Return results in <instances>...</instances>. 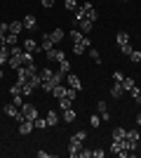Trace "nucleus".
<instances>
[{"instance_id":"0eeeda50","label":"nucleus","mask_w":141,"mask_h":158,"mask_svg":"<svg viewBox=\"0 0 141 158\" xmlns=\"http://www.w3.org/2000/svg\"><path fill=\"white\" fill-rule=\"evenodd\" d=\"M33 120H26V118H24V120H21V123H19V135H28V132H33Z\"/></svg>"},{"instance_id":"9d476101","label":"nucleus","mask_w":141,"mask_h":158,"mask_svg":"<svg viewBox=\"0 0 141 158\" xmlns=\"http://www.w3.org/2000/svg\"><path fill=\"white\" fill-rule=\"evenodd\" d=\"M47 59H49V61H57V64H59L61 59H66V54L61 52V50H52V52H47Z\"/></svg>"},{"instance_id":"cd10ccee","label":"nucleus","mask_w":141,"mask_h":158,"mask_svg":"<svg viewBox=\"0 0 141 158\" xmlns=\"http://www.w3.org/2000/svg\"><path fill=\"white\" fill-rule=\"evenodd\" d=\"M52 76H54L52 69H42V71H40V78L42 80H49V83H52Z\"/></svg>"},{"instance_id":"37998d69","label":"nucleus","mask_w":141,"mask_h":158,"mask_svg":"<svg viewBox=\"0 0 141 158\" xmlns=\"http://www.w3.org/2000/svg\"><path fill=\"white\" fill-rule=\"evenodd\" d=\"M2 43H5V33H0V45H2Z\"/></svg>"},{"instance_id":"a18cd8bd","label":"nucleus","mask_w":141,"mask_h":158,"mask_svg":"<svg viewBox=\"0 0 141 158\" xmlns=\"http://www.w3.org/2000/svg\"><path fill=\"white\" fill-rule=\"evenodd\" d=\"M136 99V104H141V94H139V97H134Z\"/></svg>"},{"instance_id":"6e6552de","label":"nucleus","mask_w":141,"mask_h":158,"mask_svg":"<svg viewBox=\"0 0 141 158\" xmlns=\"http://www.w3.org/2000/svg\"><path fill=\"white\" fill-rule=\"evenodd\" d=\"M54 43H52V40H49V33H45V35H42V43H40V50H42V52H52V50H54Z\"/></svg>"},{"instance_id":"f8f14e48","label":"nucleus","mask_w":141,"mask_h":158,"mask_svg":"<svg viewBox=\"0 0 141 158\" xmlns=\"http://www.w3.org/2000/svg\"><path fill=\"white\" fill-rule=\"evenodd\" d=\"M21 47H24L26 52H33V54H35V50H38V43H35L33 38H26V40H24V45H21Z\"/></svg>"},{"instance_id":"4468645a","label":"nucleus","mask_w":141,"mask_h":158,"mask_svg":"<svg viewBox=\"0 0 141 158\" xmlns=\"http://www.w3.org/2000/svg\"><path fill=\"white\" fill-rule=\"evenodd\" d=\"M66 87H68V85H66ZM66 87L61 85V83H59V85H54V87H52V97H57V99L66 97Z\"/></svg>"},{"instance_id":"4c0bfd02","label":"nucleus","mask_w":141,"mask_h":158,"mask_svg":"<svg viewBox=\"0 0 141 158\" xmlns=\"http://www.w3.org/2000/svg\"><path fill=\"white\" fill-rule=\"evenodd\" d=\"M104 156H106L104 149H94V151H92V158H104Z\"/></svg>"},{"instance_id":"7c9ffc66","label":"nucleus","mask_w":141,"mask_h":158,"mask_svg":"<svg viewBox=\"0 0 141 158\" xmlns=\"http://www.w3.org/2000/svg\"><path fill=\"white\" fill-rule=\"evenodd\" d=\"M59 109H61V111L71 109V99H68V97H61V99H59Z\"/></svg>"},{"instance_id":"c85d7f7f","label":"nucleus","mask_w":141,"mask_h":158,"mask_svg":"<svg viewBox=\"0 0 141 158\" xmlns=\"http://www.w3.org/2000/svg\"><path fill=\"white\" fill-rule=\"evenodd\" d=\"M64 7H66L68 12H75V10H78V0H66V2H64Z\"/></svg>"},{"instance_id":"72a5a7b5","label":"nucleus","mask_w":141,"mask_h":158,"mask_svg":"<svg viewBox=\"0 0 141 158\" xmlns=\"http://www.w3.org/2000/svg\"><path fill=\"white\" fill-rule=\"evenodd\" d=\"M89 57H92V59L96 61V64L101 61V54H99V50H96V47H89Z\"/></svg>"},{"instance_id":"423d86ee","label":"nucleus","mask_w":141,"mask_h":158,"mask_svg":"<svg viewBox=\"0 0 141 158\" xmlns=\"http://www.w3.org/2000/svg\"><path fill=\"white\" fill-rule=\"evenodd\" d=\"M21 24H24V28H28V31H33V28L38 26V19H35L33 14H26V17L21 19Z\"/></svg>"},{"instance_id":"9b49d317","label":"nucleus","mask_w":141,"mask_h":158,"mask_svg":"<svg viewBox=\"0 0 141 158\" xmlns=\"http://www.w3.org/2000/svg\"><path fill=\"white\" fill-rule=\"evenodd\" d=\"M24 31V24L21 21H12V24H7V33H14V35H19Z\"/></svg>"},{"instance_id":"dca6fc26","label":"nucleus","mask_w":141,"mask_h":158,"mask_svg":"<svg viewBox=\"0 0 141 158\" xmlns=\"http://www.w3.org/2000/svg\"><path fill=\"white\" fill-rule=\"evenodd\" d=\"M49 40H52V43H61V40H64V28H54V31L49 33Z\"/></svg>"},{"instance_id":"49530a36","label":"nucleus","mask_w":141,"mask_h":158,"mask_svg":"<svg viewBox=\"0 0 141 158\" xmlns=\"http://www.w3.org/2000/svg\"><path fill=\"white\" fill-rule=\"evenodd\" d=\"M2 76H5V73H2V71H0V80H2Z\"/></svg>"},{"instance_id":"f704fd0d","label":"nucleus","mask_w":141,"mask_h":158,"mask_svg":"<svg viewBox=\"0 0 141 158\" xmlns=\"http://www.w3.org/2000/svg\"><path fill=\"white\" fill-rule=\"evenodd\" d=\"M71 137L78 139V142H85V139H87V132H85V130H78L75 135H71Z\"/></svg>"},{"instance_id":"aec40b11","label":"nucleus","mask_w":141,"mask_h":158,"mask_svg":"<svg viewBox=\"0 0 141 158\" xmlns=\"http://www.w3.org/2000/svg\"><path fill=\"white\" fill-rule=\"evenodd\" d=\"M71 40H73V43H85V40H87V35H85V33H80V31H71Z\"/></svg>"},{"instance_id":"412c9836","label":"nucleus","mask_w":141,"mask_h":158,"mask_svg":"<svg viewBox=\"0 0 141 158\" xmlns=\"http://www.w3.org/2000/svg\"><path fill=\"white\" fill-rule=\"evenodd\" d=\"M64 113V120H66V123H73L75 118H78V113L73 111V109H66V111H61Z\"/></svg>"},{"instance_id":"b1692460","label":"nucleus","mask_w":141,"mask_h":158,"mask_svg":"<svg viewBox=\"0 0 141 158\" xmlns=\"http://www.w3.org/2000/svg\"><path fill=\"white\" fill-rule=\"evenodd\" d=\"M127 137V130H125V127H115L113 130V139H125Z\"/></svg>"},{"instance_id":"79ce46f5","label":"nucleus","mask_w":141,"mask_h":158,"mask_svg":"<svg viewBox=\"0 0 141 158\" xmlns=\"http://www.w3.org/2000/svg\"><path fill=\"white\" fill-rule=\"evenodd\" d=\"M40 2H42V7H52L54 5V0H40Z\"/></svg>"},{"instance_id":"2f4dec72","label":"nucleus","mask_w":141,"mask_h":158,"mask_svg":"<svg viewBox=\"0 0 141 158\" xmlns=\"http://www.w3.org/2000/svg\"><path fill=\"white\" fill-rule=\"evenodd\" d=\"M89 125H92V127H99V125H101V116L92 113V116H89Z\"/></svg>"},{"instance_id":"6ab92c4d","label":"nucleus","mask_w":141,"mask_h":158,"mask_svg":"<svg viewBox=\"0 0 141 158\" xmlns=\"http://www.w3.org/2000/svg\"><path fill=\"white\" fill-rule=\"evenodd\" d=\"M115 40H118V47L127 45V43H129V35H127V31H120L118 35H115Z\"/></svg>"},{"instance_id":"7ed1b4c3","label":"nucleus","mask_w":141,"mask_h":158,"mask_svg":"<svg viewBox=\"0 0 141 158\" xmlns=\"http://www.w3.org/2000/svg\"><path fill=\"white\" fill-rule=\"evenodd\" d=\"M80 149H82V142H78V139L71 137V142H68V153H71V158L78 156V153H80Z\"/></svg>"},{"instance_id":"2eb2a0df","label":"nucleus","mask_w":141,"mask_h":158,"mask_svg":"<svg viewBox=\"0 0 141 158\" xmlns=\"http://www.w3.org/2000/svg\"><path fill=\"white\" fill-rule=\"evenodd\" d=\"M134 87H136L134 78H129V76H125V80H122V90H125V92H132Z\"/></svg>"},{"instance_id":"5701e85b","label":"nucleus","mask_w":141,"mask_h":158,"mask_svg":"<svg viewBox=\"0 0 141 158\" xmlns=\"http://www.w3.org/2000/svg\"><path fill=\"white\" fill-rule=\"evenodd\" d=\"M7 64H10L14 71H17V69L21 66V57H14V54H10V61H7Z\"/></svg>"},{"instance_id":"c03bdc74","label":"nucleus","mask_w":141,"mask_h":158,"mask_svg":"<svg viewBox=\"0 0 141 158\" xmlns=\"http://www.w3.org/2000/svg\"><path fill=\"white\" fill-rule=\"evenodd\" d=\"M136 123H139V125H141V113H139V116H136Z\"/></svg>"},{"instance_id":"e433bc0d","label":"nucleus","mask_w":141,"mask_h":158,"mask_svg":"<svg viewBox=\"0 0 141 158\" xmlns=\"http://www.w3.org/2000/svg\"><path fill=\"white\" fill-rule=\"evenodd\" d=\"M113 80H115V83H122V80H125V73H122V71H115L113 73Z\"/></svg>"},{"instance_id":"ddd939ff","label":"nucleus","mask_w":141,"mask_h":158,"mask_svg":"<svg viewBox=\"0 0 141 158\" xmlns=\"http://www.w3.org/2000/svg\"><path fill=\"white\" fill-rule=\"evenodd\" d=\"M122 94H125V90H122V83H115L113 80V87H111V97H122Z\"/></svg>"},{"instance_id":"f3484780","label":"nucleus","mask_w":141,"mask_h":158,"mask_svg":"<svg viewBox=\"0 0 141 158\" xmlns=\"http://www.w3.org/2000/svg\"><path fill=\"white\" fill-rule=\"evenodd\" d=\"M45 118H47V125H57V123H59V113H57V111H47V116H45Z\"/></svg>"},{"instance_id":"bb28decb","label":"nucleus","mask_w":141,"mask_h":158,"mask_svg":"<svg viewBox=\"0 0 141 158\" xmlns=\"http://www.w3.org/2000/svg\"><path fill=\"white\" fill-rule=\"evenodd\" d=\"M24 64H33V52H26V50H24V54H21V66Z\"/></svg>"},{"instance_id":"f03ea898","label":"nucleus","mask_w":141,"mask_h":158,"mask_svg":"<svg viewBox=\"0 0 141 158\" xmlns=\"http://www.w3.org/2000/svg\"><path fill=\"white\" fill-rule=\"evenodd\" d=\"M80 10L85 12V17H87L89 21H96V19H99V14H96V10H94V5H92V2H82V5H80Z\"/></svg>"},{"instance_id":"a211bd4d","label":"nucleus","mask_w":141,"mask_h":158,"mask_svg":"<svg viewBox=\"0 0 141 158\" xmlns=\"http://www.w3.org/2000/svg\"><path fill=\"white\" fill-rule=\"evenodd\" d=\"M7 61H10V47L0 45V64H7Z\"/></svg>"},{"instance_id":"1a4fd4ad","label":"nucleus","mask_w":141,"mask_h":158,"mask_svg":"<svg viewBox=\"0 0 141 158\" xmlns=\"http://www.w3.org/2000/svg\"><path fill=\"white\" fill-rule=\"evenodd\" d=\"M96 111L101 113V120H111V113H108V104L106 102H99V104H96Z\"/></svg>"},{"instance_id":"f257e3e1","label":"nucleus","mask_w":141,"mask_h":158,"mask_svg":"<svg viewBox=\"0 0 141 158\" xmlns=\"http://www.w3.org/2000/svg\"><path fill=\"white\" fill-rule=\"evenodd\" d=\"M21 113H24V118L26 120H35L40 113H38V109H35V104H21Z\"/></svg>"},{"instance_id":"393cba45","label":"nucleus","mask_w":141,"mask_h":158,"mask_svg":"<svg viewBox=\"0 0 141 158\" xmlns=\"http://www.w3.org/2000/svg\"><path fill=\"white\" fill-rule=\"evenodd\" d=\"M59 71L61 73H71V61H68V59H61L59 61Z\"/></svg>"},{"instance_id":"a878e982","label":"nucleus","mask_w":141,"mask_h":158,"mask_svg":"<svg viewBox=\"0 0 141 158\" xmlns=\"http://www.w3.org/2000/svg\"><path fill=\"white\" fill-rule=\"evenodd\" d=\"M33 125L38 127V130H45V127H47V118H42V116H38V118L33 120Z\"/></svg>"},{"instance_id":"ea45409f","label":"nucleus","mask_w":141,"mask_h":158,"mask_svg":"<svg viewBox=\"0 0 141 158\" xmlns=\"http://www.w3.org/2000/svg\"><path fill=\"white\" fill-rule=\"evenodd\" d=\"M120 52L125 54V57H127V54L132 52V45H129V43H127V45H122V47H120Z\"/></svg>"},{"instance_id":"c9c22d12","label":"nucleus","mask_w":141,"mask_h":158,"mask_svg":"<svg viewBox=\"0 0 141 158\" xmlns=\"http://www.w3.org/2000/svg\"><path fill=\"white\" fill-rule=\"evenodd\" d=\"M127 139H129V142H136V144H139V132H136V130H127Z\"/></svg>"},{"instance_id":"39448f33","label":"nucleus","mask_w":141,"mask_h":158,"mask_svg":"<svg viewBox=\"0 0 141 158\" xmlns=\"http://www.w3.org/2000/svg\"><path fill=\"white\" fill-rule=\"evenodd\" d=\"M66 83H68V87H73V90H78V92L82 90V83H80V78H78V76H73V73H71V76L66 73Z\"/></svg>"},{"instance_id":"c756f323","label":"nucleus","mask_w":141,"mask_h":158,"mask_svg":"<svg viewBox=\"0 0 141 158\" xmlns=\"http://www.w3.org/2000/svg\"><path fill=\"white\" fill-rule=\"evenodd\" d=\"M33 90H35V87L31 85L28 80H26V83H21V94H31V92H33Z\"/></svg>"},{"instance_id":"4be33fe9","label":"nucleus","mask_w":141,"mask_h":158,"mask_svg":"<svg viewBox=\"0 0 141 158\" xmlns=\"http://www.w3.org/2000/svg\"><path fill=\"white\" fill-rule=\"evenodd\" d=\"M17 38H19V35H14V33H7V35H5V43H2V45L14 47V45H17Z\"/></svg>"},{"instance_id":"a19ab883","label":"nucleus","mask_w":141,"mask_h":158,"mask_svg":"<svg viewBox=\"0 0 141 158\" xmlns=\"http://www.w3.org/2000/svg\"><path fill=\"white\" fill-rule=\"evenodd\" d=\"M80 158H92V151H87V149H80V153H78Z\"/></svg>"},{"instance_id":"58836bf2","label":"nucleus","mask_w":141,"mask_h":158,"mask_svg":"<svg viewBox=\"0 0 141 158\" xmlns=\"http://www.w3.org/2000/svg\"><path fill=\"white\" fill-rule=\"evenodd\" d=\"M21 97H24V94H12V99H14V104H17V106L24 104V99H21Z\"/></svg>"},{"instance_id":"20e7f679","label":"nucleus","mask_w":141,"mask_h":158,"mask_svg":"<svg viewBox=\"0 0 141 158\" xmlns=\"http://www.w3.org/2000/svg\"><path fill=\"white\" fill-rule=\"evenodd\" d=\"M78 28H80V33L89 35V33H92V28H94V21H89V19H80V21H78Z\"/></svg>"},{"instance_id":"473e14b6","label":"nucleus","mask_w":141,"mask_h":158,"mask_svg":"<svg viewBox=\"0 0 141 158\" xmlns=\"http://www.w3.org/2000/svg\"><path fill=\"white\" fill-rule=\"evenodd\" d=\"M127 57H129V61H134V64H136V61H141V52H139V50H132Z\"/></svg>"}]
</instances>
